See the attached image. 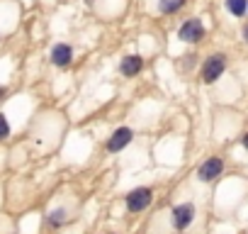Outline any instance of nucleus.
Instances as JSON below:
<instances>
[{
	"label": "nucleus",
	"mask_w": 248,
	"mask_h": 234,
	"mask_svg": "<svg viewBox=\"0 0 248 234\" xmlns=\"http://www.w3.org/2000/svg\"><path fill=\"white\" fill-rule=\"evenodd\" d=\"M224 68H226V56H221V54L209 56V59L204 61V66H202V81H204V83H214V81L224 73Z\"/></svg>",
	"instance_id": "f257e3e1"
},
{
	"label": "nucleus",
	"mask_w": 248,
	"mask_h": 234,
	"mask_svg": "<svg viewBox=\"0 0 248 234\" xmlns=\"http://www.w3.org/2000/svg\"><path fill=\"white\" fill-rule=\"evenodd\" d=\"M178 37H180L183 42H187V44H197V42H202V39H204V25H202V20H197V17L187 20V22L180 27Z\"/></svg>",
	"instance_id": "f03ea898"
},
{
	"label": "nucleus",
	"mask_w": 248,
	"mask_h": 234,
	"mask_svg": "<svg viewBox=\"0 0 248 234\" xmlns=\"http://www.w3.org/2000/svg\"><path fill=\"white\" fill-rule=\"evenodd\" d=\"M149 202H151V190H149V188H137V190H132V193L127 195V207H129L132 212L146 210Z\"/></svg>",
	"instance_id": "7ed1b4c3"
},
{
	"label": "nucleus",
	"mask_w": 248,
	"mask_h": 234,
	"mask_svg": "<svg viewBox=\"0 0 248 234\" xmlns=\"http://www.w3.org/2000/svg\"><path fill=\"white\" fill-rule=\"evenodd\" d=\"M221 168H224V164H221V159H217V156H212V159H207L202 166H200V171H197V176H200V181H214L219 173H221Z\"/></svg>",
	"instance_id": "20e7f679"
},
{
	"label": "nucleus",
	"mask_w": 248,
	"mask_h": 234,
	"mask_svg": "<svg viewBox=\"0 0 248 234\" xmlns=\"http://www.w3.org/2000/svg\"><path fill=\"white\" fill-rule=\"evenodd\" d=\"M192 217H195V207H192V205H178V207L173 210V224H175L178 229H185V227L192 222Z\"/></svg>",
	"instance_id": "39448f33"
},
{
	"label": "nucleus",
	"mask_w": 248,
	"mask_h": 234,
	"mask_svg": "<svg viewBox=\"0 0 248 234\" xmlns=\"http://www.w3.org/2000/svg\"><path fill=\"white\" fill-rule=\"evenodd\" d=\"M132 142V130H127V127H119L112 137H109V142H107V149L109 151H119V149H124Z\"/></svg>",
	"instance_id": "423d86ee"
},
{
	"label": "nucleus",
	"mask_w": 248,
	"mask_h": 234,
	"mask_svg": "<svg viewBox=\"0 0 248 234\" xmlns=\"http://www.w3.org/2000/svg\"><path fill=\"white\" fill-rule=\"evenodd\" d=\"M71 56H73V51H71L68 44H56V47L51 49V61H54L56 66H68V64H71Z\"/></svg>",
	"instance_id": "0eeeda50"
},
{
	"label": "nucleus",
	"mask_w": 248,
	"mask_h": 234,
	"mask_svg": "<svg viewBox=\"0 0 248 234\" xmlns=\"http://www.w3.org/2000/svg\"><path fill=\"white\" fill-rule=\"evenodd\" d=\"M141 66H144V61H141V56H124L122 59V66H119V71L124 73V76H137L139 71H141Z\"/></svg>",
	"instance_id": "6e6552de"
},
{
	"label": "nucleus",
	"mask_w": 248,
	"mask_h": 234,
	"mask_svg": "<svg viewBox=\"0 0 248 234\" xmlns=\"http://www.w3.org/2000/svg\"><path fill=\"white\" fill-rule=\"evenodd\" d=\"M226 10L236 17H243L248 10V0H226Z\"/></svg>",
	"instance_id": "1a4fd4ad"
},
{
	"label": "nucleus",
	"mask_w": 248,
	"mask_h": 234,
	"mask_svg": "<svg viewBox=\"0 0 248 234\" xmlns=\"http://www.w3.org/2000/svg\"><path fill=\"white\" fill-rule=\"evenodd\" d=\"M183 5H185V0H161L158 10H161L163 15H173V13H178Z\"/></svg>",
	"instance_id": "9d476101"
},
{
	"label": "nucleus",
	"mask_w": 248,
	"mask_h": 234,
	"mask_svg": "<svg viewBox=\"0 0 248 234\" xmlns=\"http://www.w3.org/2000/svg\"><path fill=\"white\" fill-rule=\"evenodd\" d=\"M8 134H10V125H8V120H5V117L0 115V139H5Z\"/></svg>",
	"instance_id": "9b49d317"
},
{
	"label": "nucleus",
	"mask_w": 248,
	"mask_h": 234,
	"mask_svg": "<svg viewBox=\"0 0 248 234\" xmlns=\"http://www.w3.org/2000/svg\"><path fill=\"white\" fill-rule=\"evenodd\" d=\"M243 39H246V42H248V25H246V27H243Z\"/></svg>",
	"instance_id": "f8f14e48"
},
{
	"label": "nucleus",
	"mask_w": 248,
	"mask_h": 234,
	"mask_svg": "<svg viewBox=\"0 0 248 234\" xmlns=\"http://www.w3.org/2000/svg\"><path fill=\"white\" fill-rule=\"evenodd\" d=\"M243 147H246V149H248V134H246V137H243Z\"/></svg>",
	"instance_id": "ddd939ff"
},
{
	"label": "nucleus",
	"mask_w": 248,
	"mask_h": 234,
	"mask_svg": "<svg viewBox=\"0 0 248 234\" xmlns=\"http://www.w3.org/2000/svg\"><path fill=\"white\" fill-rule=\"evenodd\" d=\"M0 95H3V88H0Z\"/></svg>",
	"instance_id": "4468645a"
}]
</instances>
